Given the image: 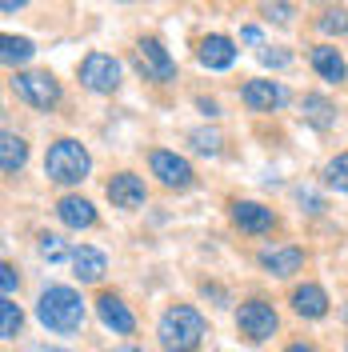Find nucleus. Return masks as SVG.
Segmentation results:
<instances>
[{
	"label": "nucleus",
	"mask_w": 348,
	"mask_h": 352,
	"mask_svg": "<svg viewBox=\"0 0 348 352\" xmlns=\"http://www.w3.org/2000/svg\"><path fill=\"white\" fill-rule=\"evenodd\" d=\"M24 160H28V144H24L21 136L4 132L0 136V168H4V176H17L24 168Z\"/></svg>",
	"instance_id": "a211bd4d"
},
{
	"label": "nucleus",
	"mask_w": 348,
	"mask_h": 352,
	"mask_svg": "<svg viewBox=\"0 0 348 352\" xmlns=\"http://www.w3.org/2000/svg\"><path fill=\"white\" fill-rule=\"evenodd\" d=\"M56 217L65 220L68 228H92V224H96V208H92L85 197H65L56 204Z\"/></svg>",
	"instance_id": "2eb2a0df"
},
{
	"label": "nucleus",
	"mask_w": 348,
	"mask_h": 352,
	"mask_svg": "<svg viewBox=\"0 0 348 352\" xmlns=\"http://www.w3.org/2000/svg\"><path fill=\"white\" fill-rule=\"evenodd\" d=\"M237 324L248 340H268L276 332V312H272V305H264V300H244L237 312Z\"/></svg>",
	"instance_id": "423d86ee"
},
{
	"label": "nucleus",
	"mask_w": 348,
	"mask_h": 352,
	"mask_svg": "<svg viewBox=\"0 0 348 352\" xmlns=\"http://www.w3.org/2000/svg\"><path fill=\"white\" fill-rule=\"evenodd\" d=\"M292 308L301 312V316H308V320H320L328 312V296L320 285H301L296 292H292Z\"/></svg>",
	"instance_id": "4468645a"
},
{
	"label": "nucleus",
	"mask_w": 348,
	"mask_h": 352,
	"mask_svg": "<svg viewBox=\"0 0 348 352\" xmlns=\"http://www.w3.org/2000/svg\"><path fill=\"white\" fill-rule=\"evenodd\" d=\"M41 256H44V261H52V264L65 261V256H68L65 241H61V236H44V241H41Z\"/></svg>",
	"instance_id": "393cba45"
},
{
	"label": "nucleus",
	"mask_w": 348,
	"mask_h": 352,
	"mask_svg": "<svg viewBox=\"0 0 348 352\" xmlns=\"http://www.w3.org/2000/svg\"><path fill=\"white\" fill-rule=\"evenodd\" d=\"M301 112H305V120H308V124H316V129H328V124L336 120V109L328 104L325 96H305Z\"/></svg>",
	"instance_id": "412c9836"
},
{
	"label": "nucleus",
	"mask_w": 348,
	"mask_h": 352,
	"mask_svg": "<svg viewBox=\"0 0 348 352\" xmlns=\"http://www.w3.org/2000/svg\"><path fill=\"white\" fill-rule=\"evenodd\" d=\"M193 144L200 148V153H217V148H220V136H217V132H208V129H196L193 132Z\"/></svg>",
	"instance_id": "a878e982"
},
{
	"label": "nucleus",
	"mask_w": 348,
	"mask_h": 352,
	"mask_svg": "<svg viewBox=\"0 0 348 352\" xmlns=\"http://www.w3.org/2000/svg\"><path fill=\"white\" fill-rule=\"evenodd\" d=\"M261 60H264V65H288V56H284V52H268V48L261 52Z\"/></svg>",
	"instance_id": "c85d7f7f"
},
{
	"label": "nucleus",
	"mask_w": 348,
	"mask_h": 352,
	"mask_svg": "<svg viewBox=\"0 0 348 352\" xmlns=\"http://www.w3.org/2000/svg\"><path fill=\"white\" fill-rule=\"evenodd\" d=\"M80 80L92 92H112V88L120 85V65L112 60L109 52H92V56H85V65H80Z\"/></svg>",
	"instance_id": "0eeeda50"
},
{
	"label": "nucleus",
	"mask_w": 348,
	"mask_h": 352,
	"mask_svg": "<svg viewBox=\"0 0 348 352\" xmlns=\"http://www.w3.org/2000/svg\"><path fill=\"white\" fill-rule=\"evenodd\" d=\"M301 264H305L301 248H264L261 252V268H268L272 276H292L301 272Z\"/></svg>",
	"instance_id": "ddd939ff"
},
{
	"label": "nucleus",
	"mask_w": 348,
	"mask_h": 352,
	"mask_svg": "<svg viewBox=\"0 0 348 352\" xmlns=\"http://www.w3.org/2000/svg\"><path fill=\"white\" fill-rule=\"evenodd\" d=\"M72 268H76V276L80 280H88V285H96L105 272H109V261H105V252H96V248H76L72 252Z\"/></svg>",
	"instance_id": "f3484780"
},
{
	"label": "nucleus",
	"mask_w": 348,
	"mask_h": 352,
	"mask_svg": "<svg viewBox=\"0 0 348 352\" xmlns=\"http://www.w3.org/2000/svg\"><path fill=\"white\" fill-rule=\"evenodd\" d=\"M21 305H12V296H4V300H0V336H4V340H12V336H17V332H21Z\"/></svg>",
	"instance_id": "4be33fe9"
},
{
	"label": "nucleus",
	"mask_w": 348,
	"mask_h": 352,
	"mask_svg": "<svg viewBox=\"0 0 348 352\" xmlns=\"http://www.w3.org/2000/svg\"><path fill=\"white\" fill-rule=\"evenodd\" d=\"M36 316H41V324H48L52 332H76L80 320H85V300H80V292L56 285L41 296Z\"/></svg>",
	"instance_id": "f03ea898"
},
{
	"label": "nucleus",
	"mask_w": 348,
	"mask_h": 352,
	"mask_svg": "<svg viewBox=\"0 0 348 352\" xmlns=\"http://www.w3.org/2000/svg\"><path fill=\"white\" fill-rule=\"evenodd\" d=\"M48 352H65V349H48Z\"/></svg>",
	"instance_id": "473e14b6"
},
{
	"label": "nucleus",
	"mask_w": 348,
	"mask_h": 352,
	"mask_svg": "<svg viewBox=\"0 0 348 352\" xmlns=\"http://www.w3.org/2000/svg\"><path fill=\"white\" fill-rule=\"evenodd\" d=\"M21 4H28V0H0V12H4V16H8V12H17V8H21Z\"/></svg>",
	"instance_id": "c756f323"
},
{
	"label": "nucleus",
	"mask_w": 348,
	"mask_h": 352,
	"mask_svg": "<svg viewBox=\"0 0 348 352\" xmlns=\"http://www.w3.org/2000/svg\"><path fill=\"white\" fill-rule=\"evenodd\" d=\"M109 200L116 208H140L144 204V180L132 173H116L109 180Z\"/></svg>",
	"instance_id": "9b49d317"
},
{
	"label": "nucleus",
	"mask_w": 348,
	"mask_h": 352,
	"mask_svg": "<svg viewBox=\"0 0 348 352\" xmlns=\"http://www.w3.org/2000/svg\"><path fill=\"white\" fill-rule=\"evenodd\" d=\"M237 60V48L228 36H204L200 41V65L204 68H228Z\"/></svg>",
	"instance_id": "dca6fc26"
},
{
	"label": "nucleus",
	"mask_w": 348,
	"mask_h": 352,
	"mask_svg": "<svg viewBox=\"0 0 348 352\" xmlns=\"http://www.w3.org/2000/svg\"><path fill=\"white\" fill-rule=\"evenodd\" d=\"M264 12H268L276 24H288V21H292V8H288V4H281V0H264Z\"/></svg>",
	"instance_id": "bb28decb"
},
{
	"label": "nucleus",
	"mask_w": 348,
	"mask_h": 352,
	"mask_svg": "<svg viewBox=\"0 0 348 352\" xmlns=\"http://www.w3.org/2000/svg\"><path fill=\"white\" fill-rule=\"evenodd\" d=\"M96 312H100V320H105L112 332H120V336H129V332L136 329V316H132L129 308L120 305V296H112V292H105V296L96 300Z\"/></svg>",
	"instance_id": "f8f14e48"
},
{
	"label": "nucleus",
	"mask_w": 348,
	"mask_h": 352,
	"mask_svg": "<svg viewBox=\"0 0 348 352\" xmlns=\"http://www.w3.org/2000/svg\"><path fill=\"white\" fill-rule=\"evenodd\" d=\"M0 44H4V48H0V60H4V65H28L32 52H36L28 36H4Z\"/></svg>",
	"instance_id": "aec40b11"
},
{
	"label": "nucleus",
	"mask_w": 348,
	"mask_h": 352,
	"mask_svg": "<svg viewBox=\"0 0 348 352\" xmlns=\"http://www.w3.org/2000/svg\"><path fill=\"white\" fill-rule=\"evenodd\" d=\"M149 164H153V176H160V184H168V188H188V184H193V164H188L184 156L156 148V153L149 156Z\"/></svg>",
	"instance_id": "6e6552de"
},
{
	"label": "nucleus",
	"mask_w": 348,
	"mask_h": 352,
	"mask_svg": "<svg viewBox=\"0 0 348 352\" xmlns=\"http://www.w3.org/2000/svg\"><path fill=\"white\" fill-rule=\"evenodd\" d=\"M316 28H320V32H348V12L345 8H332V12H325V16L316 21Z\"/></svg>",
	"instance_id": "b1692460"
},
{
	"label": "nucleus",
	"mask_w": 348,
	"mask_h": 352,
	"mask_svg": "<svg viewBox=\"0 0 348 352\" xmlns=\"http://www.w3.org/2000/svg\"><path fill=\"white\" fill-rule=\"evenodd\" d=\"M312 68L325 76V80H345L348 76V65L345 56L336 52V48H328V44H320V48H312Z\"/></svg>",
	"instance_id": "6ab92c4d"
},
{
	"label": "nucleus",
	"mask_w": 348,
	"mask_h": 352,
	"mask_svg": "<svg viewBox=\"0 0 348 352\" xmlns=\"http://www.w3.org/2000/svg\"><path fill=\"white\" fill-rule=\"evenodd\" d=\"M325 180H328V188H336V192H348V153L340 156H332L325 164Z\"/></svg>",
	"instance_id": "5701e85b"
},
{
	"label": "nucleus",
	"mask_w": 348,
	"mask_h": 352,
	"mask_svg": "<svg viewBox=\"0 0 348 352\" xmlns=\"http://www.w3.org/2000/svg\"><path fill=\"white\" fill-rule=\"evenodd\" d=\"M156 336H160V349L164 352H193L204 340V316L193 305H176L160 316Z\"/></svg>",
	"instance_id": "f257e3e1"
},
{
	"label": "nucleus",
	"mask_w": 348,
	"mask_h": 352,
	"mask_svg": "<svg viewBox=\"0 0 348 352\" xmlns=\"http://www.w3.org/2000/svg\"><path fill=\"white\" fill-rule=\"evenodd\" d=\"M288 352H316V349H312V344H292Z\"/></svg>",
	"instance_id": "7c9ffc66"
},
{
	"label": "nucleus",
	"mask_w": 348,
	"mask_h": 352,
	"mask_svg": "<svg viewBox=\"0 0 348 352\" xmlns=\"http://www.w3.org/2000/svg\"><path fill=\"white\" fill-rule=\"evenodd\" d=\"M136 68L144 72V80H173L176 76V60L168 56V48L156 36L136 44Z\"/></svg>",
	"instance_id": "20e7f679"
},
{
	"label": "nucleus",
	"mask_w": 348,
	"mask_h": 352,
	"mask_svg": "<svg viewBox=\"0 0 348 352\" xmlns=\"http://www.w3.org/2000/svg\"><path fill=\"white\" fill-rule=\"evenodd\" d=\"M240 96H244V104L252 112H272V109L284 104V88L276 85V80H248Z\"/></svg>",
	"instance_id": "9d476101"
},
{
	"label": "nucleus",
	"mask_w": 348,
	"mask_h": 352,
	"mask_svg": "<svg viewBox=\"0 0 348 352\" xmlns=\"http://www.w3.org/2000/svg\"><path fill=\"white\" fill-rule=\"evenodd\" d=\"M116 352H144V349H116Z\"/></svg>",
	"instance_id": "2f4dec72"
},
{
	"label": "nucleus",
	"mask_w": 348,
	"mask_h": 352,
	"mask_svg": "<svg viewBox=\"0 0 348 352\" xmlns=\"http://www.w3.org/2000/svg\"><path fill=\"white\" fill-rule=\"evenodd\" d=\"M232 220H237L240 232H268L272 224H276V217H272V208H264V204H257V200H237L232 204Z\"/></svg>",
	"instance_id": "1a4fd4ad"
},
{
	"label": "nucleus",
	"mask_w": 348,
	"mask_h": 352,
	"mask_svg": "<svg viewBox=\"0 0 348 352\" xmlns=\"http://www.w3.org/2000/svg\"><path fill=\"white\" fill-rule=\"evenodd\" d=\"M17 285H21V280H17L12 264H0V288H4V296H12V292H17Z\"/></svg>",
	"instance_id": "cd10ccee"
},
{
	"label": "nucleus",
	"mask_w": 348,
	"mask_h": 352,
	"mask_svg": "<svg viewBox=\"0 0 348 352\" xmlns=\"http://www.w3.org/2000/svg\"><path fill=\"white\" fill-rule=\"evenodd\" d=\"M92 168V156L80 140H56L48 156H44V173L48 180H56V184H80Z\"/></svg>",
	"instance_id": "7ed1b4c3"
},
{
	"label": "nucleus",
	"mask_w": 348,
	"mask_h": 352,
	"mask_svg": "<svg viewBox=\"0 0 348 352\" xmlns=\"http://www.w3.org/2000/svg\"><path fill=\"white\" fill-rule=\"evenodd\" d=\"M12 88L21 92L32 109H52V104L61 100V85H56L48 72H21V76L12 80Z\"/></svg>",
	"instance_id": "39448f33"
}]
</instances>
